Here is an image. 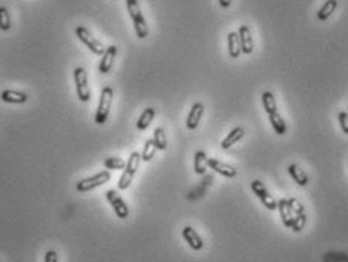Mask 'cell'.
I'll list each match as a JSON object with an SVG mask.
<instances>
[{
  "label": "cell",
  "mask_w": 348,
  "mask_h": 262,
  "mask_svg": "<svg viewBox=\"0 0 348 262\" xmlns=\"http://www.w3.org/2000/svg\"><path fill=\"white\" fill-rule=\"evenodd\" d=\"M126 7H127V11H129V16L133 22V28H135V32H136V37L144 40L148 37V26H147V22L141 13V8H139V4L138 0H126Z\"/></svg>",
  "instance_id": "6da1fadb"
},
{
  "label": "cell",
  "mask_w": 348,
  "mask_h": 262,
  "mask_svg": "<svg viewBox=\"0 0 348 262\" xmlns=\"http://www.w3.org/2000/svg\"><path fill=\"white\" fill-rule=\"evenodd\" d=\"M112 100H114V90L111 87H105L102 90L99 106H97V111H96V115H94V121L97 124H105L106 123V120L109 117V112H111Z\"/></svg>",
  "instance_id": "7a4b0ae2"
},
{
  "label": "cell",
  "mask_w": 348,
  "mask_h": 262,
  "mask_svg": "<svg viewBox=\"0 0 348 262\" xmlns=\"http://www.w3.org/2000/svg\"><path fill=\"white\" fill-rule=\"evenodd\" d=\"M139 162H141V153L138 152H132L127 162H126V167L123 170V174L118 180V188L120 189H127L133 180V176L135 173L138 171V167H139Z\"/></svg>",
  "instance_id": "3957f363"
},
{
  "label": "cell",
  "mask_w": 348,
  "mask_h": 262,
  "mask_svg": "<svg viewBox=\"0 0 348 262\" xmlns=\"http://www.w3.org/2000/svg\"><path fill=\"white\" fill-rule=\"evenodd\" d=\"M73 78H74V85H76V93L80 102H88L91 99V91L88 87V78H86V72L83 67H76L73 72Z\"/></svg>",
  "instance_id": "277c9868"
},
{
  "label": "cell",
  "mask_w": 348,
  "mask_h": 262,
  "mask_svg": "<svg viewBox=\"0 0 348 262\" xmlns=\"http://www.w3.org/2000/svg\"><path fill=\"white\" fill-rule=\"evenodd\" d=\"M109 179H111V173L109 171H100V173H97V174H94L91 177L79 180L77 185H76V189L79 192H88V191H91V189H94V188H97V186L109 182Z\"/></svg>",
  "instance_id": "5b68a950"
},
{
  "label": "cell",
  "mask_w": 348,
  "mask_h": 262,
  "mask_svg": "<svg viewBox=\"0 0 348 262\" xmlns=\"http://www.w3.org/2000/svg\"><path fill=\"white\" fill-rule=\"evenodd\" d=\"M76 37H77L94 55H103V53H105L106 49L103 47V44H102L97 38H94V37L88 32L86 28L77 26V28H76Z\"/></svg>",
  "instance_id": "8992f818"
},
{
  "label": "cell",
  "mask_w": 348,
  "mask_h": 262,
  "mask_svg": "<svg viewBox=\"0 0 348 262\" xmlns=\"http://www.w3.org/2000/svg\"><path fill=\"white\" fill-rule=\"evenodd\" d=\"M250 186H251V191L259 197V200L262 202V205H264L267 209H270V211L277 209V202H276V199L268 192V189H267V186L264 185V182H260V180H253Z\"/></svg>",
  "instance_id": "52a82bcc"
},
{
  "label": "cell",
  "mask_w": 348,
  "mask_h": 262,
  "mask_svg": "<svg viewBox=\"0 0 348 262\" xmlns=\"http://www.w3.org/2000/svg\"><path fill=\"white\" fill-rule=\"evenodd\" d=\"M106 199H108L109 205L112 206L114 212L117 214V217L120 220H126L129 217V208H127L126 202L121 199V195L115 189H108L106 191Z\"/></svg>",
  "instance_id": "ba28073f"
},
{
  "label": "cell",
  "mask_w": 348,
  "mask_h": 262,
  "mask_svg": "<svg viewBox=\"0 0 348 262\" xmlns=\"http://www.w3.org/2000/svg\"><path fill=\"white\" fill-rule=\"evenodd\" d=\"M238 37H239V43H241V50L242 53L245 55H250L253 53L254 50V43H253V35H251V31L248 26H241L238 29Z\"/></svg>",
  "instance_id": "9c48e42d"
},
{
  "label": "cell",
  "mask_w": 348,
  "mask_h": 262,
  "mask_svg": "<svg viewBox=\"0 0 348 262\" xmlns=\"http://www.w3.org/2000/svg\"><path fill=\"white\" fill-rule=\"evenodd\" d=\"M205 114V105L202 102H197L193 105V108L190 109L188 118H187V127L190 130H196L200 124V120Z\"/></svg>",
  "instance_id": "30bf717a"
},
{
  "label": "cell",
  "mask_w": 348,
  "mask_h": 262,
  "mask_svg": "<svg viewBox=\"0 0 348 262\" xmlns=\"http://www.w3.org/2000/svg\"><path fill=\"white\" fill-rule=\"evenodd\" d=\"M208 167L212 168L215 173H218V174H221L224 177H229V179H232V177H235L238 174L235 167H232L229 164H224V162H221L218 159H214V158H208Z\"/></svg>",
  "instance_id": "8fae6325"
},
{
  "label": "cell",
  "mask_w": 348,
  "mask_h": 262,
  "mask_svg": "<svg viewBox=\"0 0 348 262\" xmlns=\"http://www.w3.org/2000/svg\"><path fill=\"white\" fill-rule=\"evenodd\" d=\"M182 235H184V239L188 242V245H190L193 250L199 251V250H202V248H203L205 242H203L202 236H200V235L196 232V229H193L191 226H187V227H184V230H182Z\"/></svg>",
  "instance_id": "7c38bea8"
},
{
  "label": "cell",
  "mask_w": 348,
  "mask_h": 262,
  "mask_svg": "<svg viewBox=\"0 0 348 262\" xmlns=\"http://www.w3.org/2000/svg\"><path fill=\"white\" fill-rule=\"evenodd\" d=\"M117 52H118L117 46H109V47L105 50V53L102 55L100 66H99V72H100V73L106 75V73L112 69L114 61H115V56H117Z\"/></svg>",
  "instance_id": "4fadbf2b"
},
{
  "label": "cell",
  "mask_w": 348,
  "mask_h": 262,
  "mask_svg": "<svg viewBox=\"0 0 348 262\" xmlns=\"http://www.w3.org/2000/svg\"><path fill=\"white\" fill-rule=\"evenodd\" d=\"M277 208H279V212H280V217H282V221L286 227H291L292 223H294V218H295V214L294 211L291 209L289 203H288V199H280L277 202Z\"/></svg>",
  "instance_id": "5bb4252c"
},
{
  "label": "cell",
  "mask_w": 348,
  "mask_h": 262,
  "mask_svg": "<svg viewBox=\"0 0 348 262\" xmlns=\"http://www.w3.org/2000/svg\"><path fill=\"white\" fill-rule=\"evenodd\" d=\"M4 102L7 103H16V105H22L28 102V94L22 93V91H14V90H5L0 94Z\"/></svg>",
  "instance_id": "9a60e30c"
},
{
  "label": "cell",
  "mask_w": 348,
  "mask_h": 262,
  "mask_svg": "<svg viewBox=\"0 0 348 262\" xmlns=\"http://www.w3.org/2000/svg\"><path fill=\"white\" fill-rule=\"evenodd\" d=\"M227 50L232 59H238L242 53L241 50V43H239V37L238 32H230L227 35Z\"/></svg>",
  "instance_id": "2e32d148"
},
{
  "label": "cell",
  "mask_w": 348,
  "mask_h": 262,
  "mask_svg": "<svg viewBox=\"0 0 348 262\" xmlns=\"http://www.w3.org/2000/svg\"><path fill=\"white\" fill-rule=\"evenodd\" d=\"M245 135V130H244V127H235L233 130H230L229 134H227V137L221 141V147L224 149V150H227V149H230L233 144H236L242 137Z\"/></svg>",
  "instance_id": "e0dca14e"
},
{
  "label": "cell",
  "mask_w": 348,
  "mask_h": 262,
  "mask_svg": "<svg viewBox=\"0 0 348 262\" xmlns=\"http://www.w3.org/2000/svg\"><path fill=\"white\" fill-rule=\"evenodd\" d=\"M336 8H337V0H327V2L319 8V11L316 14V19L319 22H327L333 16Z\"/></svg>",
  "instance_id": "ac0fdd59"
},
{
  "label": "cell",
  "mask_w": 348,
  "mask_h": 262,
  "mask_svg": "<svg viewBox=\"0 0 348 262\" xmlns=\"http://www.w3.org/2000/svg\"><path fill=\"white\" fill-rule=\"evenodd\" d=\"M154 115H156V109H154V108H145V109L142 111V114L139 115L138 121H136V129L141 130V132L145 130V129L151 124Z\"/></svg>",
  "instance_id": "d6986e66"
},
{
  "label": "cell",
  "mask_w": 348,
  "mask_h": 262,
  "mask_svg": "<svg viewBox=\"0 0 348 262\" xmlns=\"http://www.w3.org/2000/svg\"><path fill=\"white\" fill-rule=\"evenodd\" d=\"M288 173L291 174V177H292L300 186H304V185L309 183L307 174H306V173L303 171V168H300L297 164H291V165L288 167Z\"/></svg>",
  "instance_id": "ffe728a7"
},
{
  "label": "cell",
  "mask_w": 348,
  "mask_h": 262,
  "mask_svg": "<svg viewBox=\"0 0 348 262\" xmlns=\"http://www.w3.org/2000/svg\"><path fill=\"white\" fill-rule=\"evenodd\" d=\"M268 118H270V123H271V126H273V129H274V132L277 135H285L286 134V123L282 118V115L279 114V111L270 114Z\"/></svg>",
  "instance_id": "44dd1931"
},
{
  "label": "cell",
  "mask_w": 348,
  "mask_h": 262,
  "mask_svg": "<svg viewBox=\"0 0 348 262\" xmlns=\"http://www.w3.org/2000/svg\"><path fill=\"white\" fill-rule=\"evenodd\" d=\"M206 167H208V156L203 150L196 152L194 155V171L197 174H205L206 173Z\"/></svg>",
  "instance_id": "7402d4cb"
},
{
  "label": "cell",
  "mask_w": 348,
  "mask_h": 262,
  "mask_svg": "<svg viewBox=\"0 0 348 262\" xmlns=\"http://www.w3.org/2000/svg\"><path fill=\"white\" fill-rule=\"evenodd\" d=\"M262 105H264V109L268 115L273 112H277V102H276V97L273 96L271 91L262 93Z\"/></svg>",
  "instance_id": "603a6c76"
},
{
  "label": "cell",
  "mask_w": 348,
  "mask_h": 262,
  "mask_svg": "<svg viewBox=\"0 0 348 262\" xmlns=\"http://www.w3.org/2000/svg\"><path fill=\"white\" fill-rule=\"evenodd\" d=\"M153 143L156 146L157 150H166L168 147V141H166V137H165V132L162 127H156L154 132H153Z\"/></svg>",
  "instance_id": "cb8c5ba5"
},
{
  "label": "cell",
  "mask_w": 348,
  "mask_h": 262,
  "mask_svg": "<svg viewBox=\"0 0 348 262\" xmlns=\"http://www.w3.org/2000/svg\"><path fill=\"white\" fill-rule=\"evenodd\" d=\"M156 150H157V149H156V146H154V143H153V138H151V140H147L145 144H144L142 153H141V161H145V162L151 161L153 156H154V153H156Z\"/></svg>",
  "instance_id": "d4e9b609"
},
{
  "label": "cell",
  "mask_w": 348,
  "mask_h": 262,
  "mask_svg": "<svg viewBox=\"0 0 348 262\" xmlns=\"http://www.w3.org/2000/svg\"><path fill=\"white\" fill-rule=\"evenodd\" d=\"M322 262H348V253L328 251L322 256Z\"/></svg>",
  "instance_id": "484cf974"
},
{
  "label": "cell",
  "mask_w": 348,
  "mask_h": 262,
  "mask_svg": "<svg viewBox=\"0 0 348 262\" xmlns=\"http://www.w3.org/2000/svg\"><path fill=\"white\" fill-rule=\"evenodd\" d=\"M103 164L108 170H124V167H126V161L121 158H117V156L106 158Z\"/></svg>",
  "instance_id": "4316f807"
},
{
  "label": "cell",
  "mask_w": 348,
  "mask_h": 262,
  "mask_svg": "<svg viewBox=\"0 0 348 262\" xmlns=\"http://www.w3.org/2000/svg\"><path fill=\"white\" fill-rule=\"evenodd\" d=\"M11 29V17L5 7H0V31L8 32Z\"/></svg>",
  "instance_id": "83f0119b"
},
{
  "label": "cell",
  "mask_w": 348,
  "mask_h": 262,
  "mask_svg": "<svg viewBox=\"0 0 348 262\" xmlns=\"http://www.w3.org/2000/svg\"><path fill=\"white\" fill-rule=\"evenodd\" d=\"M304 226H306V215H304V214H298V215H295V218H294V223H292L291 229H292L294 232H300Z\"/></svg>",
  "instance_id": "f1b7e54d"
},
{
  "label": "cell",
  "mask_w": 348,
  "mask_h": 262,
  "mask_svg": "<svg viewBox=\"0 0 348 262\" xmlns=\"http://www.w3.org/2000/svg\"><path fill=\"white\" fill-rule=\"evenodd\" d=\"M337 121L343 134L348 135V112H339L337 114Z\"/></svg>",
  "instance_id": "f546056e"
},
{
  "label": "cell",
  "mask_w": 348,
  "mask_h": 262,
  "mask_svg": "<svg viewBox=\"0 0 348 262\" xmlns=\"http://www.w3.org/2000/svg\"><path fill=\"white\" fill-rule=\"evenodd\" d=\"M288 203H289V206H291V209L294 211V214L295 215H298V214H304V206L297 200V199H288Z\"/></svg>",
  "instance_id": "4dcf8cb0"
},
{
  "label": "cell",
  "mask_w": 348,
  "mask_h": 262,
  "mask_svg": "<svg viewBox=\"0 0 348 262\" xmlns=\"http://www.w3.org/2000/svg\"><path fill=\"white\" fill-rule=\"evenodd\" d=\"M44 262H58V253L55 250H49L44 256Z\"/></svg>",
  "instance_id": "1f68e13d"
},
{
  "label": "cell",
  "mask_w": 348,
  "mask_h": 262,
  "mask_svg": "<svg viewBox=\"0 0 348 262\" xmlns=\"http://www.w3.org/2000/svg\"><path fill=\"white\" fill-rule=\"evenodd\" d=\"M218 4H220V7L221 8H229L230 5H232V0H218Z\"/></svg>",
  "instance_id": "d6a6232c"
}]
</instances>
